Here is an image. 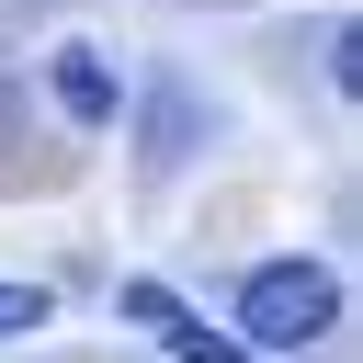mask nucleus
Returning a JSON list of instances; mask_svg holds the SVG:
<instances>
[{
    "label": "nucleus",
    "instance_id": "f257e3e1",
    "mask_svg": "<svg viewBox=\"0 0 363 363\" xmlns=\"http://www.w3.org/2000/svg\"><path fill=\"white\" fill-rule=\"evenodd\" d=\"M329 318H340V272H329V261L284 250V261H250V272H238V352H250V363L306 352Z\"/></svg>",
    "mask_w": 363,
    "mask_h": 363
},
{
    "label": "nucleus",
    "instance_id": "f03ea898",
    "mask_svg": "<svg viewBox=\"0 0 363 363\" xmlns=\"http://www.w3.org/2000/svg\"><path fill=\"white\" fill-rule=\"evenodd\" d=\"M113 318H125V329H147L170 363H250L238 340H216V318H193V306H182L170 284H147V272H136V284H113Z\"/></svg>",
    "mask_w": 363,
    "mask_h": 363
},
{
    "label": "nucleus",
    "instance_id": "7ed1b4c3",
    "mask_svg": "<svg viewBox=\"0 0 363 363\" xmlns=\"http://www.w3.org/2000/svg\"><path fill=\"white\" fill-rule=\"evenodd\" d=\"M45 91H57V113H68L79 136H102V125L125 113V79H113V68H102V45H79V34H68V45H45Z\"/></svg>",
    "mask_w": 363,
    "mask_h": 363
},
{
    "label": "nucleus",
    "instance_id": "20e7f679",
    "mask_svg": "<svg viewBox=\"0 0 363 363\" xmlns=\"http://www.w3.org/2000/svg\"><path fill=\"white\" fill-rule=\"evenodd\" d=\"M45 318H57V295H45V284H0V340H34Z\"/></svg>",
    "mask_w": 363,
    "mask_h": 363
},
{
    "label": "nucleus",
    "instance_id": "39448f33",
    "mask_svg": "<svg viewBox=\"0 0 363 363\" xmlns=\"http://www.w3.org/2000/svg\"><path fill=\"white\" fill-rule=\"evenodd\" d=\"M329 91H340V102L363 91V34H352V23H329Z\"/></svg>",
    "mask_w": 363,
    "mask_h": 363
},
{
    "label": "nucleus",
    "instance_id": "423d86ee",
    "mask_svg": "<svg viewBox=\"0 0 363 363\" xmlns=\"http://www.w3.org/2000/svg\"><path fill=\"white\" fill-rule=\"evenodd\" d=\"M11 113H23V79L0 68V159H11Z\"/></svg>",
    "mask_w": 363,
    "mask_h": 363
}]
</instances>
